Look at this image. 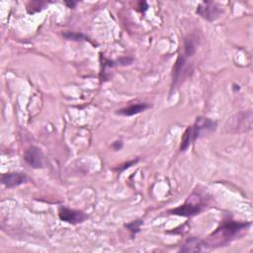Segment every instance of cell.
Returning a JSON list of instances; mask_svg holds the SVG:
<instances>
[{
	"mask_svg": "<svg viewBox=\"0 0 253 253\" xmlns=\"http://www.w3.org/2000/svg\"><path fill=\"white\" fill-rule=\"evenodd\" d=\"M251 226V223H241L232 220L225 221L210 236L206 242L207 247H220L225 246L229 242L236 238V236L247 230Z\"/></svg>",
	"mask_w": 253,
	"mask_h": 253,
	"instance_id": "cell-1",
	"label": "cell"
},
{
	"mask_svg": "<svg viewBox=\"0 0 253 253\" xmlns=\"http://www.w3.org/2000/svg\"><path fill=\"white\" fill-rule=\"evenodd\" d=\"M217 122L211 120L210 118L199 117L196 119V122L193 126L188 127L185 131L180 144V150L185 151L187 148L194 143L197 138H199L202 134L214 132L217 129Z\"/></svg>",
	"mask_w": 253,
	"mask_h": 253,
	"instance_id": "cell-2",
	"label": "cell"
},
{
	"mask_svg": "<svg viewBox=\"0 0 253 253\" xmlns=\"http://www.w3.org/2000/svg\"><path fill=\"white\" fill-rule=\"evenodd\" d=\"M204 204L202 202V199L199 197L196 200L193 201L192 196L189 197V199L185 202V204L179 206L178 208H175L173 210H170L169 213L171 215L175 216H180V217H193L196 215H199L204 209Z\"/></svg>",
	"mask_w": 253,
	"mask_h": 253,
	"instance_id": "cell-3",
	"label": "cell"
},
{
	"mask_svg": "<svg viewBox=\"0 0 253 253\" xmlns=\"http://www.w3.org/2000/svg\"><path fill=\"white\" fill-rule=\"evenodd\" d=\"M197 13L205 20L214 22L220 17L222 10L216 3L211 1H204L197 7Z\"/></svg>",
	"mask_w": 253,
	"mask_h": 253,
	"instance_id": "cell-4",
	"label": "cell"
},
{
	"mask_svg": "<svg viewBox=\"0 0 253 253\" xmlns=\"http://www.w3.org/2000/svg\"><path fill=\"white\" fill-rule=\"evenodd\" d=\"M187 57L184 55H180L176 61V64L173 68V77H172V87L173 90L174 87H176L188 74L190 70V67H188V63L186 61Z\"/></svg>",
	"mask_w": 253,
	"mask_h": 253,
	"instance_id": "cell-5",
	"label": "cell"
},
{
	"mask_svg": "<svg viewBox=\"0 0 253 253\" xmlns=\"http://www.w3.org/2000/svg\"><path fill=\"white\" fill-rule=\"evenodd\" d=\"M24 160L33 168L45 167V157L42 150L37 146H30L24 155Z\"/></svg>",
	"mask_w": 253,
	"mask_h": 253,
	"instance_id": "cell-6",
	"label": "cell"
},
{
	"mask_svg": "<svg viewBox=\"0 0 253 253\" xmlns=\"http://www.w3.org/2000/svg\"><path fill=\"white\" fill-rule=\"evenodd\" d=\"M59 217L63 222H66V223H69L71 225L81 224L88 218L87 215L81 211H76V210L69 209L66 207L60 208Z\"/></svg>",
	"mask_w": 253,
	"mask_h": 253,
	"instance_id": "cell-7",
	"label": "cell"
},
{
	"mask_svg": "<svg viewBox=\"0 0 253 253\" xmlns=\"http://www.w3.org/2000/svg\"><path fill=\"white\" fill-rule=\"evenodd\" d=\"M28 181V177L25 173L21 172H8L2 175L1 182L6 188H15Z\"/></svg>",
	"mask_w": 253,
	"mask_h": 253,
	"instance_id": "cell-8",
	"label": "cell"
},
{
	"mask_svg": "<svg viewBox=\"0 0 253 253\" xmlns=\"http://www.w3.org/2000/svg\"><path fill=\"white\" fill-rule=\"evenodd\" d=\"M207 244L205 241L201 240L197 237H190L188 238L183 246L181 247L180 251L182 252H200L207 250Z\"/></svg>",
	"mask_w": 253,
	"mask_h": 253,
	"instance_id": "cell-9",
	"label": "cell"
},
{
	"mask_svg": "<svg viewBox=\"0 0 253 253\" xmlns=\"http://www.w3.org/2000/svg\"><path fill=\"white\" fill-rule=\"evenodd\" d=\"M150 108V105L149 104H146V103H139V104H135V105H131L129 107H126V108H123L121 110H118L117 114L119 115H122V116H127V117H130V116H134V115H137L138 113H141L143 111H145L146 109Z\"/></svg>",
	"mask_w": 253,
	"mask_h": 253,
	"instance_id": "cell-10",
	"label": "cell"
},
{
	"mask_svg": "<svg viewBox=\"0 0 253 253\" xmlns=\"http://www.w3.org/2000/svg\"><path fill=\"white\" fill-rule=\"evenodd\" d=\"M197 46H198V38L196 36H189L188 38L185 39L184 41V56H186L187 58L192 57L197 49Z\"/></svg>",
	"mask_w": 253,
	"mask_h": 253,
	"instance_id": "cell-11",
	"label": "cell"
},
{
	"mask_svg": "<svg viewBox=\"0 0 253 253\" xmlns=\"http://www.w3.org/2000/svg\"><path fill=\"white\" fill-rule=\"evenodd\" d=\"M63 36L67 39V40H71V41H88L91 42L89 40V38L87 36H85L82 33H75V32H65L63 33Z\"/></svg>",
	"mask_w": 253,
	"mask_h": 253,
	"instance_id": "cell-12",
	"label": "cell"
},
{
	"mask_svg": "<svg viewBox=\"0 0 253 253\" xmlns=\"http://www.w3.org/2000/svg\"><path fill=\"white\" fill-rule=\"evenodd\" d=\"M46 4V2H42V1H33V2H30L29 5L27 6V11H28V13H30V14L39 12V11H41L42 9L45 8Z\"/></svg>",
	"mask_w": 253,
	"mask_h": 253,
	"instance_id": "cell-13",
	"label": "cell"
},
{
	"mask_svg": "<svg viewBox=\"0 0 253 253\" xmlns=\"http://www.w3.org/2000/svg\"><path fill=\"white\" fill-rule=\"evenodd\" d=\"M143 224V221L141 220H137V221H134L128 225H125V228L128 229L133 234H136L138 232H139L140 230V227L142 226Z\"/></svg>",
	"mask_w": 253,
	"mask_h": 253,
	"instance_id": "cell-14",
	"label": "cell"
},
{
	"mask_svg": "<svg viewBox=\"0 0 253 253\" xmlns=\"http://www.w3.org/2000/svg\"><path fill=\"white\" fill-rule=\"evenodd\" d=\"M138 11H139V12H144V11L147 10L148 5H147L146 2L142 1V2H139V3H138Z\"/></svg>",
	"mask_w": 253,
	"mask_h": 253,
	"instance_id": "cell-15",
	"label": "cell"
},
{
	"mask_svg": "<svg viewBox=\"0 0 253 253\" xmlns=\"http://www.w3.org/2000/svg\"><path fill=\"white\" fill-rule=\"evenodd\" d=\"M122 147H123V142H122L121 140L115 141V142L113 143V148H114L115 150H119V149H121Z\"/></svg>",
	"mask_w": 253,
	"mask_h": 253,
	"instance_id": "cell-16",
	"label": "cell"
},
{
	"mask_svg": "<svg viewBox=\"0 0 253 253\" xmlns=\"http://www.w3.org/2000/svg\"><path fill=\"white\" fill-rule=\"evenodd\" d=\"M66 5L69 8H74L77 5V2L76 1H66Z\"/></svg>",
	"mask_w": 253,
	"mask_h": 253,
	"instance_id": "cell-17",
	"label": "cell"
}]
</instances>
